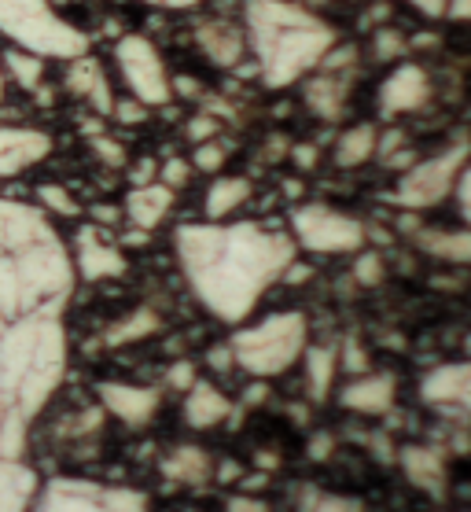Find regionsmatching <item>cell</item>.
<instances>
[{
  "instance_id": "cell-1",
  "label": "cell",
  "mask_w": 471,
  "mask_h": 512,
  "mask_svg": "<svg viewBox=\"0 0 471 512\" xmlns=\"http://www.w3.org/2000/svg\"><path fill=\"white\" fill-rule=\"evenodd\" d=\"M74 258L41 207L0 199V512H30V435L67 376Z\"/></svg>"
},
{
  "instance_id": "cell-2",
  "label": "cell",
  "mask_w": 471,
  "mask_h": 512,
  "mask_svg": "<svg viewBox=\"0 0 471 512\" xmlns=\"http://www.w3.org/2000/svg\"><path fill=\"white\" fill-rule=\"evenodd\" d=\"M173 251L196 303L221 325H243L295 266V240L262 222H188Z\"/></svg>"
},
{
  "instance_id": "cell-3",
  "label": "cell",
  "mask_w": 471,
  "mask_h": 512,
  "mask_svg": "<svg viewBox=\"0 0 471 512\" xmlns=\"http://www.w3.org/2000/svg\"><path fill=\"white\" fill-rule=\"evenodd\" d=\"M243 37H247V52L254 56L258 78L269 89H288L310 78L339 41L328 19L295 0H247Z\"/></svg>"
},
{
  "instance_id": "cell-4",
  "label": "cell",
  "mask_w": 471,
  "mask_h": 512,
  "mask_svg": "<svg viewBox=\"0 0 471 512\" xmlns=\"http://www.w3.org/2000/svg\"><path fill=\"white\" fill-rule=\"evenodd\" d=\"M310 347V317L302 310H276L258 321L236 325L229 339L232 365L254 380H273L295 369Z\"/></svg>"
},
{
  "instance_id": "cell-5",
  "label": "cell",
  "mask_w": 471,
  "mask_h": 512,
  "mask_svg": "<svg viewBox=\"0 0 471 512\" xmlns=\"http://www.w3.org/2000/svg\"><path fill=\"white\" fill-rule=\"evenodd\" d=\"M0 34L41 59H74L89 52V34L67 23L52 0H0Z\"/></svg>"
},
{
  "instance_id": "cell-6",
  "label": "cell",
  "mask_w": 471,
  "mask_h": 512,
  "mask_svg": "<svg viewBox=\"0 0 471 512\" xmlns=\"http://www.w3.org/2000/svg\"><path fill=\"white\" fill-rule=\"evenodd\" d=\"M471 159V144L457 140V144H449L442 152L427 155V159H413V166H405L398 181H394V207L402 210H431L438 207L442 199L453 196V188H457V177L464 170V163Z\"/></svg>"
},
{
  "instance_id": "cell-7",
  "label": "cell",
  "mask_w": 471,
  "mask_h": 512,
  "mask_svg": "<svg viewBox=\"0 0 471 512\" xmlns=\"http://www.w3.org/2000/svg\"><path fill=\"white\" fill-rule=\"evenodd\" d=\"M288 233L295 247L310 255H357L368 244V229L361 218L328 203H302L291 210Z\"/></svg>"
},
{
  "instance_id": "cell-8",
  "label": "cell",
  "mask_w": 471,
  "mask_h": 512,
  "mask_svg": "<svg viewBox=\"0 0 471 512\" xmlns=\"http://www.w3.org/2000/svg\"><path fill=\"white\" fill-rule=\"evenodd\" d=\"M30 512H148V498L118 483L59 476L41 483Z\"/></svg>"
},
{
  "instance_id": "cell-9",
  "label": "cell",
  "mask_w": 471,
  "mask_h": 512,
  "mask_svg": "<svg viewBox=\"0 0 471 512\" xmlns=\"http://www.w3.org/2000/svg\"><path fill=\"white\" fill-rule=\"evenodd\" d=\"M115 67L118 78L126 85L129 96H137L140 104L148 107H166L173 100V85H170V70H166V59L155 48V41L144 34H122L115 41Z\"/></svg>"
},
{
  "instance_id": "cell-10",
  "label": "cell",
  "mask_w": 471,
  "mask_h": 512,
  "mask_svg": "<svg viewBox=\"0 0 471 512\" xmlns=\"http://www.w3.org/2000/svg\"><path fill=\"white\" fill-rule=\"evenodd\" d=\"M435 93V82L420 63H398V67L380 82V93H376V104H380L383 118H398V115H413L420 107H427Z\"/></svg>"
},
{
  "instance_id": "cell-11",
  "label": "cell",
  "mask_w": 471,
  "mask_h": 512,
  "mask_svg": "<svg viewBox=\"0 0 471 512\" xmlns=\"http://www.w3.org/2000/svg\"><path fill=\"white\" fill-rule=\"evenodd\" d=\"M100 409L122 420L126 428H148L155 413L162 409V391L148 384H126V380H104L96 387Z\"/></svg>"
},
{
  "instance_id": "cell-12",
  "label": "cell",
  "mask_w": 471,
  "mask_h": 512,
  "mask_svg": "<svg viewBox=\"0 0 471 512\" xmlns=\"http://www.w3.org/2000/svg\"><path fill=\"white\" fill-rule=\"evenodd\" d=\"M74 273L81 280H115L126 273V255L122 247L111 244L100 225H81L74 236Z\"/></svg>"
},
{
  "instance_id": "cell-13",
  "label": "cell",
  "mask_w": 471,
  "mask_h": 512,
  "mask_svg": "<svg viewBox=\"0 0 471 512\" xmlns=\"http://www.w3.org/2000/svg\"><path fill=\"white\" fill-rule=\"evenodd\" d=\"M420 398L442 413H468L471 417V358L435 365L420 380Z\"/></svg>"
},
{
  "instance_id": "cell-14",
  "label": "cell",
  "mask_w": 471,
  "mask_h": 512,
  "mask_svg": "<svg viewBox=\"0 0 471 512\" xmlns=\"http://www.w3.org/2000/svg\"><path fill=\"white\" fill-rule=\"evenodd\" d=\"M52 155V133L34 126H0V181L19 177Z\"/></svg>"
},
{
  "instance_id": "cell-15",
  "label": "cell",
  "mask_w": 471,
  "mask_h": 512,
  "mask_svg": "<svg viewBox=\"0 0 471 512\" xmlns=\"http://www.w3.org/2000/svg\"><path fill=\"white\" fill-rule=\"evenodd\" d=\"M302 100L313 115L324 122L346 115V100H350V82H354V67H317L310 78H302Z\"/></svg>"
},
{
  "instance_id": "cell-16",
  "label": "cell",
  "mask_w": 471,
  "mask_h": 512,
  "mask_svg": "<svg viewBox=\"0 0 471 512\" xmlns=\"http://www.w3.org/2000/svg\"><path fill=\"white\" fill-rule=\"evenodd\" d=\"M398 402V376L394 373H357L339 391V406L361 417H387Z\"/></svg>"
},
{
  "instance_id": "cell-17",
  "label": "cell",
  "mask_w": 471,
  "mask_h": 512,
  "mask_svg": "<svg viewBox=\"0 0 471 512\" xmlns=\"http://www.w3.org/2000/svg\"><path fill=\"white\" fill-rule=\"evenodd\" d=\"M63 85H67V93H74L78 100H85V104H89L100 118L111 115V104H115V85H111V78L104 74V67H100V59L96 56L85 52V56L67 59Z\"/></svg>"
},
{
  "instance_id": "cell-18",
  "label": "cell",
  "mask_w": 471,
  "mask_h": 512,
  "mask_svg": "<svg viewBox=\"0 0 471 512\" xmlns=\"http://www.w3.org/2000/svg\"><path fill=\"white\" fill-rule=\"evenodd\" d=\"M196 48L207 56L210 67L232 70L247 56V37L229 19H203V23H196Z\"/></svg>"
},
{
  "instance_id": "cell-19",
  "label": "cell",
  "mask_w": 471,
  "mask_h": 512,
  "mask_svg": "<svg viewBox=\"0 0 471 512\" xmlns=\"http://www.w3.org/2000/svg\"><path fill=\"white\" fill-rule=\"evenodd\" d=\"M398 465H402L405 479L413 483L416 490H424L431 498H442L449 487V465H446V454L438 450V446H402V454H398Z\"/></svg>"
},
{
  "instance_id": "cell-20",
  "label": "cell",
  "mask_w": 471,
  "mask_h": 512,
  "mask_svg": "<svg viewBox=\"0 0 471 512\" xmlns=\"http://www.w3.org/2000/svg\"><path fill=\"white\" fill-rule=\"evenodd\" d=\"M173 199H177V192L166 188L162 181L133 185L129 188L126 203H122V214H126V222L133 225V229H140V233H155V229L170 218Z\"/></svg>"
},
{
  "instance_id": "cell-21",
  "label": "cell",
  "mask_w": 471,
  "mask_h": 512,
  "mask_svg": "<svg viewBox=\"0 0 471 512\" xmlns=\"http://www.w3.org/2000/svg\"><path fill=\"white\" fill-rule=\"evenodd\" d=\"M232 417V398L210 380H196L184 391V424L196 431H210Z\"/></svg>"
},
{
  "instance_id": "cell-22",
  "label": "cell",
  "mask_w": 471,
  "mask_h": 512,
  "mask_svg": "<svg viewBox=\"0 0 471 512\" xmlns=\"http://www.w3.org/2000/svg\"><path fill=\"white\" fill-rule=\"evenodd\" d=\"M254 185L240 174H221L210 181L207 196H203V214L207 222H229L236 210H243L251 203Z\"/></svg>"
},
{
  "instance_id": "cell-23",
  "label": "cell",
  "mask_w": 471,
  "mask_h": 512,
  "mask_svg": "<svg viewBox=\"0 0 471 512\" xmlns=\"http://www.w3.org/2000/svg\"><path fill=\"white\" fill-rule=\"evenodd\" d=\"M416 247L435 262L449 266H471V229H416Z\"/></svg>"
},
{
  "instance_id": "cell-24",
  "label": "cell",
  "mask_w": 471,
  "mask_h": 512,
  "mask_svg": "<svg viewBox=\"0 0 471 512\" xmlns=\"http://www.w3.org/2000/svg\"><path fill=\"white\" fill-rule=\"evenodd\" d=\"M162 476L170 483H181V487H199V483H207L214 476V461H210L203 446H173L170 454L162 457Z\"/></svg>"
},
{
  "instance_id": "cell-25",
  "label": "cell",
  "mask_w": 471,
  "mask_h": 512,
  "mask_svg": "<svg viewBox=\"0 0 471 512\" xmlns=\"http://www.w3.org/2000/svg\"><path fill=\"white\" fill-rule=\"evenodd\" d=\"M376 140H380V129L372 126V122H357V126H346L335 140V166H343V170H357V166H365L368 159H376Z\"/></svg>"
},
{
  "instance_id": "cell-26",
  "label": "cell",
  "mask_w": 471,
  "mask_h": 512,
  "mask_svg": "<svg viewBox=\"0 0 471 512\" xmlns=\"http://www.w3.org/2000/svg\"><path fill=\"white\" fill-rule=\"evenodd\" d=\"M302 365H306V391H310L313 402H324L332 395L335 376H339V347H306L302 354Z\"/></svg>"
},
{
  "instance_id": "cell-27",
  "label": "cell",
  "mask_w": 471,
  "mask_h": 512,
  "mask_svg": "<svg viewBox=\"0 0 471 512\" xmlns=\"http://www.w3.org/2000/svg\"><path fill=\"white\" fill-rule=\"evenodd\" d=\"M0 67H4V78H8L19 93H37L48 74L45 59L34 56V52H26V48H19V45L0 52Z\"/></svg>"
},
{
  "instance_id": "cell-28",
  "label": "cell",
  "mask_w": 471,
  "mask_h": 512,
  "mask_svg": "<svg viewBox=\"0 0 471 512\" xmlns=\"http://www.w3.org/2000/svg\"><path fill=\"white\" fill-rule=\"evenodd\" d=\"M159 328H162V317L155 314V310H148V306H140V310H133L129 317H122L118 325L107 328L104 343L107 347H126V343H137V339L155 336Z\"/></svg>"
},
{
  "instance_id": "cell-29",
  "label": "cell",
  "mask_w": 471,
  "mask_h": 512,
  "mask_svg": "<svg viewBox=\"0 0 471 512\" xmlns=\"http://www.w3.org/2000/svg\"><path fill=\"white\" fill-rule=\"evenodd\" d=\"M299 512H368V509H365V501L350 498V494H335V490H321V487H302Z\"/></svg>"
},
{
  "instance_id": "cell-30",
  "label": "cell",
  "mask_w": 471,
  "mask_h": 512,
  "mask_svg": "<svg viewBox=\"0 0 471 512\" xmlns=\"http://www.w3.org/2000/svg\"><path fill=\"white\" fill-rule=\"evenodd\" d=\"M34 199H37V207L45 210V214H56V218H78V214H81V203L74 199V192H70L67 185H56V181L37 185Z\"/></svg>"
},
{
  "instance_id": "cell-31",
  "label": "cell",
  "mask_w": 471,
  "mask_h": 512,
  "mask_svg": "<svg viewBox=\"0 0 471 512\" xmlns=\"http://www.w3.org/2000/svg\"><path fill=\"white\" fill-rule=\"evenodd\" d=\"M188 163H192L196 174H221V166L229 163V148H225L221 137H210L203 144H196V152H192Z\"/></svg>"
},
{
  "instance_id": "cell-32",
  "label": "cell",
  "mask_w": 471,
  "mask_h": 512,
  "mask_svg": "<svg viewBox=\"0 0 471 512\" xmlns=\"http://www.w3.org/2000/svg\"><path fill=\"white\" fill-rule=\"evenodd\" d=\"M372 56L376 59L409 56V37H405L402 30H394V26H383V30H376V37H372Z\"/></svg>"
},
{
  "instance_id": "cell-33",
  "label": "cell",
  "mask_w": 471,
  "mask_h": 512,
  "mask_svg": "<svg viewBox=\"0 0 471 512\" xmlns=\"http://www.w3.org/2000/svg\"><path fill=\"white\" fill-rule=\"evenodd\" d=\"M383 277H387L383 258L376 255V251H365V247H361L354 255V280L361 288H376V284H383Z\"/></svg>"
},
{
  "instance_id": "cell-34",
  "label": "cell",
  "mask_w": 471,
  "mask_h": 512,
  "mask_svg": "<svg viewBox=\"0 0 471 512\" xmlns=\"http://www.w3.org/2000/svg\"><path fill=\"white\" fill-rule=\"evenodd\" d=\"M148 104H140L137 96H115V104H111V115L107 118H115L118 126H144L148 122Z\"/></svg>"
},
{
  "instance_id": "cell-35",
  "label": "cell",
  "mask_w": 471,
  "mask_h": 512,
  "mask_svg": "<svg viewBox=\"0 0 471 512\" xmlns=\"http://www.w3.org/2000/svg\"><path fill=\"white\" fill-rule=\"evenodd\" d=\"M192 174H196V170H192V163H188V159H166V163H159V181L166 188H173V192L188 185V181H192Z\"/></svg>"
},
{
  "instance_id": "cell-36",
  "label": "cell",
  "mask_w": 471,
  "mask_h": 512,
  "mask_svg": "<svg viewBox=\"0 0 471 512\" xmlns=\"http://www.w3.org/2000/svg\"><path fill=\"white\" fill-rule=\"evenodd\" d=\"M89 148L104 166H126V148H122L115 137H92Z\"/></svg>"
},
{
  "instance_id": "cell-37",
  "label": "cell",
  "mask_w": 471,
  "mask_h": 512,
  "mask_svg": "<svg viewBox=\"0 0 471 512\" xmlns=\"http://www.w3.org/2000/svg\"><path fill=\"white\" fill-rule=\"evenodd\" d=\"M184 133H188V140H192V144H203V140L218 137L221 126H218V118L210 115V111H199V115L188 118V126H184Z\"/></svg>"
},
{
  "instance_id": "cell-38",
  "label": "cell",
  "mask_w": 471,
  "mask_h": 512,
  "mask_svg": "<svg viewBox=\"0 0 471 512\" xmlns=\"http://www.w3.org/2000/svg\"><path fill=\"white\" fill-rule=\"evenodd\" d=\"M453 196H457V210L460 218H464V225L471 229V159L464 163V170H460L457 177V188H453Z\"/></svg>"
},
{
  "instance_id": "cell-39",
  "label": "cell",
  "mask_w": 471,
  "mask_h": 512,
  "mask_svg": "<svg viewBox=\"0 0 471 512\" xmlns=\"http://www.w3.org/2000/svg\"><path fill=\"white\" fill-rule=\"evenodd\" d=\"M196 380H199V373L192 361H177V365H170V373H166V384H170L173 391H188Z\"/></svg>"
},
{
  "instance_id": "cell-40",
  "label": "cell",
  "mask_w": 471,
  "mask_h": 512,
  "mask_svg": "<svg viewBox=\"0 0 471 512\" xmlns=\"http://www.w3.org/2000/svg\"><path fill=\"white\" fill-rule=\"evenodd\" d=\"M402 148H405V129H391V133H383V137L376 140V155H380L383 163H387L394 152H402Z\"/></svg>"
},
{
  "instance_id": "cell-41",
  "label": "cell",
  "mask_w": 471,
  "mask_h": 512,
  "mask_svg": "<svg viewBox=\"0 0 471 512\" xmlns=\"http://www.w3.org/2000/svg\"><path fill=\"white\" fill-rule=\"evenodd\" d=\"M129 181H133V185L159 181V163H155V159H140V163H133L129 166Z\"/></svg>"
},
{
  "instance_id": "cell-42",
  "label": "cell",
  "mask_w": 471,
  "mask_h": 512,
  "mask_svg": "<svg viewBox=\"0 0 471 512\" xmlns=\"http://www.w3.org/2000/svg\"><path fill=\"white\" fill-rule=\"evenodd\" d=\"M413 12H420L424 19H442L449 8V0H405Z\"/></svg>"
},
{
  "instance_id": "cell-43",
  "label": "cell",
  "mask_w": 471,
  "mask_h": 512,
  "mask_svg": "<svg viewBox=\"0 0 471 512\" xmlns=\"http://www.w3.org/2000/svg\"><path fill=\"white\" fill-rule=\"evenodd\" d=\"M229 512H269V501L251 498V494H240V498L229 501Z\"/></svg>"
},
{
  "instance_id": "cell-44",
  "label": "cell",
  "mask_w": 471,
  "mask_h": 512,
  "mask_svg": "<svg viewBox=\"0 0 471 512\" xmlns=\"http://www.w3.org/2000/svg\"><path fill=\"white\" fill-rule=\"evenodd\" d=\"M151 8H166V12H188V8H199V4H207V0H144Z\"/></svg>"
},
{
  "instance_id": "cell-45",
  "label": "cell",
  "mask_w": 471,
  "mask_h": 512,
  "mask_svg": "<svg viewBox=\"0 0 471 512\" xmlns=\"http://www.w3.org/2000/svg\"><path fill=\"white\" fill-rule=\"evenodd\" d=\"M291 159L310 170V166L317 163V148H313V144H295V148H291Z\"/></svg>"
},
{
  "instance_id": "cell-46",
  "label": "cell",
  "mask_w": 471,
  "mask_h": 512,
  "mask_svg": "<svg viewBox=\"0 0 471 512\" xmlns=\"http://www.w3.org/2000/svg\"><path fill=\"white\" fill-rule=\"evenodd\" d=\"M446 15L449 19H460V23H471V0H449Z\"/></svg>"
},
{
  "instance_id": "cell-47",
  "label": "cell",
  "mask_w": 471,
  "mask_h": 512,
  "mask_svg": "<svg viewBox=\"0 0 471 512\" xmlns=\"http://www.w3.org/2000/svg\"><path fill=\"white\" fill-rule=\"evenodd\" d=\"M92 218H96V222H118V207H92Z\"/></svg>"
},
{
  "instance_id": "cell-48",
  "label": "cell",
  "mask_w": 471,
  "mask_h": 512,
  "mask_svg": "<svg viewBox=\"0 0 471 512\" xmlns=\"http://www.w3.org/2000/svg\"><path fill=\"white\" fill-rule=\"evenodd\" d=\"M328 454H332V439L324 435V439H317V443H313V457H328Z\"/></svg>"
},
{
  "instance_id": "cell-49",
  "label": "cell",
  "mask_w": 471,
  "mask_h": 512,
  "mask_svg": "<svg viewBox=\"0 0 471 512\" xmlns=\"http://www.w3.org/2000/svg\"><path fill=\"white\" fill-rule=\"evenodd\" d=\"M4 96H8V78H4V67H0V104H4Z\"/></svg>"
}]
</instances>
